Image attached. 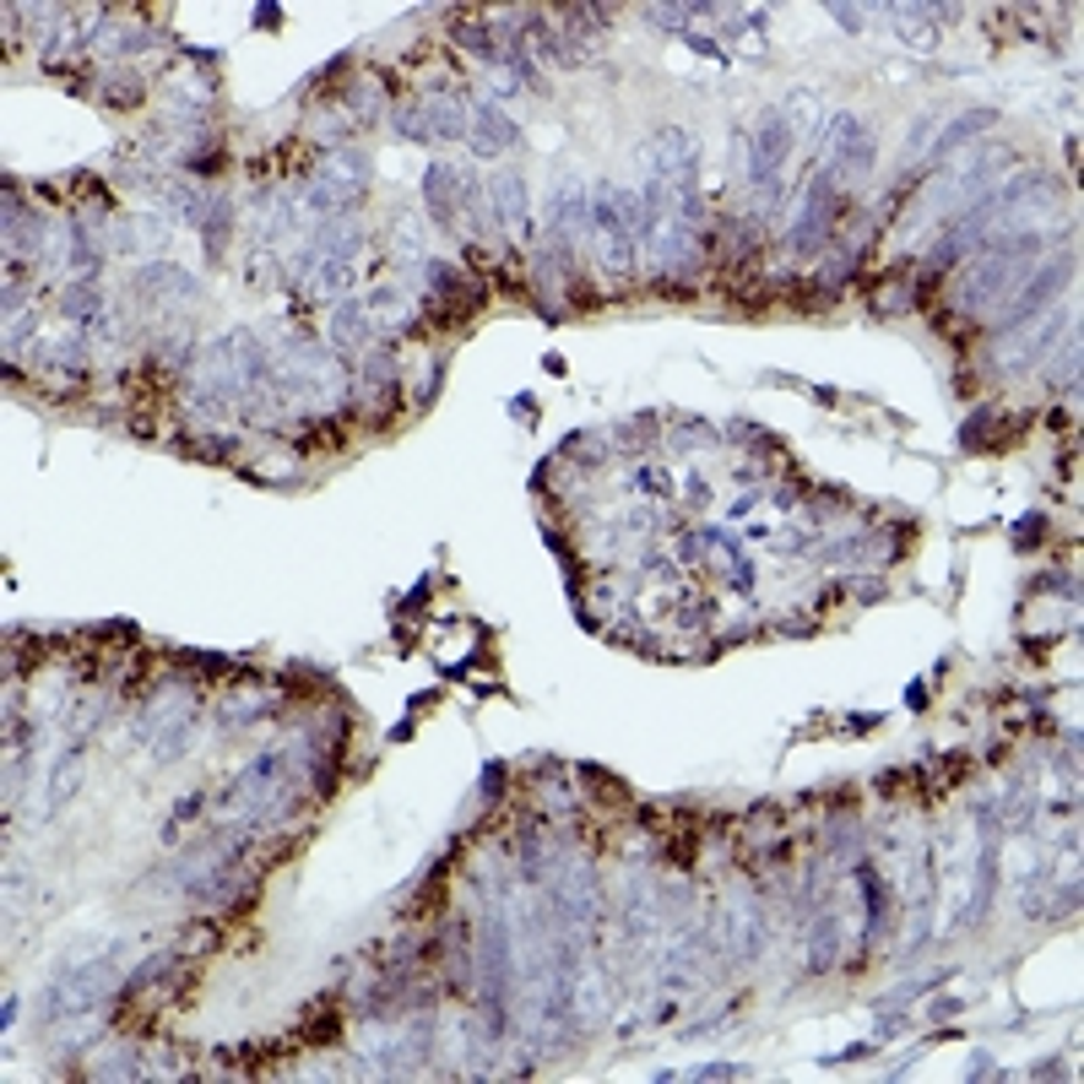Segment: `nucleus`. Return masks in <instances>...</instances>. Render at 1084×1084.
Instances as JSON below:
<instances>
[{
    "label": "nucleus",
    "instance_id": "aec40b11",
    "mask_svg": "<svg viewBox=\"0 0 1084 1084\" xmlns=\"http://www.w3.org/2000/svg\"><path fill=\"white\" fill-rule=\"evenodd\" d=\"M451 39L472 55H483V60H500V22H456Z\"/></svg>",
    "mask_w": 1084,
    "mask_h": 1084
},
{
    "label": "nucleus",
    "instance_id": "393cba45",
    "mask_svg": "<svg viewBox=\"0 0 1084 1084\" xmlns=\"http://www.w3.org/2000/svg\"><path fill=\"white\" fill-rule=\"evenodd\" d=\"M440 385H445V358H434V364H428V375H423V391H417V407H434Z\"/></svg>",
    "mask_w": 1084,
    "mask_h": 1084
},
{
    "label": "nucleus",
    "instance_id": "c9c22d12",
    "mask_svg": "<svg viewBox=\"0 0 1084 1084\" xmlns=\"http://www.w3.org/2000/svg\"><path fill=\"white\" fill-rule=\"evenodd\" d=\"M1057 1074H1063V1068H1057V1057H1046V1063L1031 1068V1080H1057Z\"/></svg>",
    "mask_w": 1084,
    "mask_h": 1084
},
{
    "label": "nucleus",
    "instance_id": "5701e85b",
    "mask_svg": "<svg viewBox=\"0 0 1084 1084\" xmlns=\"http://www.w3.org/2000/svg\"><path fill=\"white\" fill-rule=\"evenodd\" d=\"M1080 380V332H1068V353L1052 358V385H1074Z\"/></svg>",
    "mask_w": 1084,
    "mask_h": 1084
},
{
    "label": "nucleus",
    "instance_id": "b1692460",
    "mask_svg": "<svg viewBox=\"0 0 1084 1084\" xmlns=\"http://www.w3.org/2000/svg\"><path fill=\"white\" fill-rule=\"evenodd\" d=\"M1046 538V515L1042 510H1031V515H1019L1014 521V548H1042Z\"/></svg>",
    "mask_w": 1084,
    "mask_h": 1084
},
{
    "label": "nucleus",
    "instance_id": "2eb2a0df",
    "mask_svg": "<svg viewBox=\"0 0 1084 1084\" xmlns=\"http://www.w3.org/2000/svg\"><path fill=\"white\" fill-rule=\"evenodd\" d=\"M141 293L147 298H168V304H190L196 298V277L190 272H179V266H168V260H158V266H141Z\"/></svg>",
    "mask_w": 1084,
    "mask_h": 1084
},
{
    "label": "nucleus",
    "instance_id": "4468645a",
    "mask_svg": "<svg viewBox=\"0 0 1084 1084\" xmlns=\"http://www.w3.org/2000/svg\"><path fill=\"white\" fill-rule=\"evenodd\" d=\"M851 874H857V889H863V911H868V922H863V944H878V933H884V922H889V884L878 878L874 863H857Z\"/></svg>",
    "mask_w": 1084,
    "mask_h": 1084
},
{
    "label": "nucleus",
    "instance_id": "ddd939ff",
    "mask_svg": "<svg viewBox=\"0 0 1084 1084\" xmlns=\"http://www.w3.org/2000/svg\"><path fill=\"white\" fill-rule=\"evenodd\" d=\"M375 315H369V304L364 298H342L332 315V342L342 353H358V347H369V336H375Z\"/></svg>",
    "mask_w": 1084,
    "mask_h": 1084
},
{
    "label": "nucleus",
    "instance_id": "cd10ccee",
    "mask_svg": "<svg viewBox=\"0 0 1084 1084\" xmlns=\"http://www.w3.org/2000/svg\"><path fill=\"white\" fill-rule=\"evenodd\" d=\"M396 250H402V255H413V260H417V255H423V239H417V223H402V234H396Z\"/></svg>",
    "mask_w": 1084,
    "mask_h": 1084
},
{
    "label": "nucleus",
    "instance_id": "a211bd4d",
    "mask_svg": "<svg viewBox=\"0 0 1084 1084\" xmlns=\"http://www.w3.org/2000/svg\"><path fill=\"white\" fill-rule=\"evenodd\" d=\"M835 955H840V922L830 911H819L814 927H808V976H825L835 965Z\"/></svg>",
    "mask_w": 1084,
    "mask_h": 1084
},
{
    "label": "nucleus",
    "instance_id": "423d86ee",
    "mask_svg": "<svg viewBox=\"0 0 1084 1084\" xmlns=\"http://www.w3.org/2000/svg\"><path fill=\"white\" fill-rule=\"evenodd\" d=\"M1068 272H1074V260H1063V255H1052L1042 272H1031L1019 288L1003 298L998 309H993V332H1008V326H1025V321H1036L1042 309H1052L1057 304V293H1063V283H1068Z\"/></svg>",
    "mask_w": 1084,
    "mask_h": 1084
},
{
    "label": "nucleus",
    "instance_id": "f03ea898",
    "mask_svg": "<svg viewBox=\"0 0 1084 1084\" xmlns=\"http://www.w3.org/2000/svg\"><path fill=\"white\" fill-rule=\"evenodd\" d=\"M1003 174H1008V147H970V152H959V158H949V168L922 190L917 217L922 223H927V217H959L965 207H976Z\"/></svg>",
    "mask_w": 1084,
    "mask_h": 1084
},
{
    "label": "nucleus",
    "instance_id": "6ab92c4d",
    "mask_svg": "<svg viewBox=\"0 0 1084 1084\" xmlns=\"http://www.w3.org/2000/svg\"><path fill=\"white\" fill-rule=\"evenodd\" d=\"M196 234L207 239V250L217 255L228 239H234V201L228 196H211L207 211H201V223H196Z\"/></svg>",
    "mask_w": 1084,
    "mask_h": 1084
},
{
    "label": "nucleus",
    "instance_id": "9d476101",
    "mask_svg": "<svg viewBox=\"0 0 1084 1084\" xmlns=\"http://www.w3.org/2000/svg\"><path fill=\"white\" fill-rule=\"evenodd\" d=\"M461 185H466V174H461L456 164H428V174H423V207H428V217L440 223V228H456V211H461Z\"/></svg>",
    "mask_w": 1084,
    "mask_h": 1084
},
{
    "label": "nucleus",
    "instance_id": "2f4dec72",
    "mask_svg": "<svg viewBox=\"0 0 1084 1084\" xmlns=\"http://www.w3.org/2000/svg\"><path fill=\"white\" fill-rule=\"evenodd\" d=\"M483 792H504V765H500V759L483 770Z\"/></svg>",
    "mask_w": 1084,
    "mask_h": 1084
},
{
    "label": "nucleus",
    "instance_id": "9b49d317",
    "mask_svg": "<svg viewBox=\"0 0 1084 1084\" xmlns=\"http://www.w3.org/2000/svg\"><path fill=\"white\" fill-rule=\"evenodd\" d=\"M987 126H998V109H965L959 120H949V126H938V136H933V164H949V158H959V147H976V136Z\"/></svg>",
    "mask_w": 1084,
    "mask_h": 1084
},
{
    "label": "nucleus",
    "instance_id": "dca6fc26",
    "mask_svg": "<svg viewBox=\"0 0 1084 1084\" xmlns=\"http://www.w3.org/2000/svg\"><path fill=\"white\" fill-rule=\"evenodd\" d=\"M889 17H900L895 33L911 43V49H933V43H938V28H933L927 17H949V6H889Z\"/></svg>",
    "mask_w": 1084,
    "mask_h": 1084
},
{
    "label": "nucleus",
    "instance_id": "f704fd0d",
    "mask_svg": "<svg viewBox=\"0 0 1084 1084\" xmlns=\"http://www.w3.org/2000/svg\"><path fill=\"white\" fill-rule=\"evenodd\" d=\"M959 1008H965L959 998H938L933 1003V1019H949V1014H959Z\"/></svg>",
    "mask_w": 1084,
    "mask_h": 1084
},
{
    "label": "nucleus",
    "instance_id": "412c9836",
    "mask_svg": "<svg viewBox=\"0 0 1084 1084\" xmlns=\"http://www.w3.org/2000/svg\"><path fill=\"white\" fill-rule=\"evenodd\" d=\"M43 364H49V369H66V375H82L87 369L82 336H55V342L43 347Z\"/></svg>",
    "mask_w": 1084,
    "mask_h": 1084
},
{
    "label": "nucleus",
    "instance_id": "0eeeda50",
    "mask_svg": "<svg viewBox=\"0 0 1084 1084\" xmlns=\"http://www.w3.org/2000/svg\"><path fill=\"white\" fill-rule=\"evenodd\" d=\"M1068 321H1063V309L1052 304V309H1042L1036 321H1025V326H1008V332L993 336V347H987V358H993V369H1031L1036 358H1042L1046 347L1057 342V332H1063Z\"/></svg>",
    "mask_w": 1084,
    "mask_h": 1084
},
{
    "label": "nucleus",
    "instance_id": "a878e982",
    "mask_svg": "<svg viewBox=\"0 0 1084 1084\" xmlns=\"http://www.w3.org/2000/svg\"><path fill=\"white\" fill-rule=\"evenodd\" d=\"M683 43H689L694 55H706V60H716V66H727V55H721V43H716V39H700V33H683Z\"/></svg>",
    "mask_w": 1084,
    "mask_h": 1084
},
{
    "label": "nucleus",
    "instance_id": "1a4fd4ad",
    "mask_svg": "<svg viewBox=\"0 0 1084 1084\" xmlns=\"http://www.w3.org/2000/svg\"><path fill=\"white\" fill-rule=\"evenodd\" d=\"M515 141H521V126L504 115L494 98L472 104V130H466V147H472L477 158H500V152H515Z\"/></svg>",
    "mask_w": 1084,
    "mask_h": 1084
},
{
    "label": "nucleus",
    "instance_id": "7ed1b4c3",
    "mask_svg": "<svg viewBox=\"0 0 1084 1084\" xmlns=\"http://www.w3.org/2000/svg\"><path fill=\"white\" fill-rule=\"evenodd\" d=\"M477 970H483V1025L489 1036L510 1031V982H515V949H510V922L489 917L483 922V944H477Z\"/></svg>",
    "mask_w": 1084,
    "mask_h": 1084
},
{
    "label": "nucleus",
    "instance_id": "72a5a7b5",
    "mask_svg": "<svg viewBox=\"0 0 1084 1084\" xmlns=\"http://www.w3.org/2000/svg\"><path fill=\"white\" fill-rule=\"evenodd\" d=\"M190 814H201V797H179V808H174V825H185Z\"/></svg>",
    "mask_w": 1084,
    "mask_h": 1084
},
{
    "label": "nucleus",
    "instance_id": "bb28decb",
    "mask_svg": "<svg viewBox=\"0 0 1084 1084\" xmlns=\"http://www.w3.org/2000/svg\"><path fill=\"white\" fill-rule=\"evenodd\" d=\"M874 1046H878V1042H857V1046H846V1052H830V1057H825V1068H840V1063H857V1057H868Z\"/></svg>",
    "mask_w": 1084,
    "mask_h": 1084
},
{
    "label": "nucleus",
    "instance_id": "20e7f679",
    "mask_svg": "<svg viewBox=\"0 0 1084 1084\" xmlns=\"http://www.w3.org/2000/svg\"><path fill=\"white\" fill-rule=\"evenodd\" d=\"M792 147H797V136H792V126L781 120V109H765L759 126H753V141H749V185H753V196H765L759 211L781 207V190H787L781 174H787Z\"/></svg>",
    "mask_w": 1084,
    "mask_h": 1084
},
{
    "label": "nucleus",
    "instance_id": "f257e3e1",
    "mask_svg": "<svg viewBox=\"0 0 1084 1084\" xmlns=\"http://www.w3.org/2000/svg\"><path fill=\"white\" fill-rule=\"evenodd\" d=\"M1042 245L1046 239L1036 228L1031 234H993V239H982L976 260L959 272V283H955V309L959 315H993L1003 298L1031 277Z\"/></svg>",
    "mask_w": 1084,
    "mask_h": 1084
},
{
    "label": "nucleus",
    "instance_id": "c85d7f7f",
    "mask_svg": "<svg viewBox=\"0 0 1084 1084\" xmlns=\"http://www.w3.org/2000/svg\"><path fill=\"white\" fill-rule=\"evenodd\" d=\"M830 17L846 28V33H857V28H863V6H830Z\"/></svg>",
    "mask_w": 1084,
    "mask_h": 1084
},
{
    "label": "nucleus",
    "instance_id": "c756f323",
    "mask_svg": "<svg viewBox=\"0 0 1084 1084\" xmlns=\"http://www.w3.org/2000/svg\"><path fill=\"white\" fill-rule=\"evenodd\" d=\"M743 1068L738 1063H706V1068H694V1080H738Z\"/></svg>",
    "mask_w": 1084,
    "mask_h": 1084
},
{
    "label": "nucleus",
    "instance_id": "39448f33",
    "mask_svg": "<svg viewBox=\"0 0 1084 1084\" xmlns=\"http://www.w3.org/2000/svg\"><path fill=\"white\" fill-rule=\"evenodd\" d=\"M846 217V185L835 179L830 168H819L802 190V211L792 223V250L797 255H819L835 239V223Z\"/></svg>",
    "mask_w": 1084,
    "mask_h": 1084
},
{
    "label": "nucleus",
    "instance_id": "7c9ffc66",
    "mask_svg": "<svg viewBox=\"0 0 1084 1084\" xmlns=\"http://www.w3.org/2000/svg\"><path fill=\"white\" fill-rule=\"evenodd\" d=\"M970 1080H998V1068H993V1057H987V1052H976V1063H970Z\"/></svg>",
    "mask_w": 1084,
    "mask_h": 1084
},
{
    "label": "nucleus",
    "instance_id": "f3484780",
    "mask_svg": "<svg viewBox=\"0 0 1084 1084\" xmlns=\"http://www.w3.org/2000/svg\"><path fill=\"white\" fill-rule=\"evenodd\" d=\"M60 309H66V321L104 326V288H98V277H77L71 288L60 293Z\"/></svg>",
    "mask_w": 1084,
    "mask_h": 1084
},
{
    "label": "nucleus",
    "instance_id": "f8f14e48",
    "mask_svg": "<svg viewBox=\"0 0 1084 1084\" xmlns=\"http://www.w3.org/2000/svg\"><path fill=\"white\" fill-rule=\"evenodd\" d=\"M423 109V120H428V136L434 141H466V130H472V109L461 104L456 92H434L428 104H417Z\"/></svg>",
    "mask_w": 1084,
    "mask_h": 1084
},
{
    "label": "nucleus",
    "instance_id": "6e6552de",
    "mask_svg": "<svg viewBox=\"0 0 1084 1084\" xmlns=\"http://www.w3.org/2000/svg\"><path fill=\"white\" fill-rule=\"evenodd\" d=\"M489 211H494V228L500 234H526L532 228V196H526V179L515 168H500L494 185H489Z\"/></svg>",
    "mask_w": 1084,
    "mask_h": 1084
},
{
    "label": "nucleus",
    "instance_id": "4be33fe9",
    "mask_svg": "<svg viewBox=\"0 0 1084 1084\" xmlns=\"http://www.w3.org/2000/svg\"><path fill=\"white\" fill-rule=\"evenodd\" d=\"M629 483H634L646 500H668V494H672V472H662V466H640Z\"/></svg>",
    "mask_w": 1084,
    "mask_h": 1084
},
{
    "label": "nucleus",
    "instance_id": "e433bc0d",
    "mask_svg": "<svg viewBox=\"0 0 1084 1084\" xmlns=\"http://www.w3.org/2000/svg\"><path fill=\"white\" fill-rule=\"evenodd\" d=\"M0 1025H6V1031L17 1025V998H6V1003H0Z\"/></svg>",
    "mask_w": 1084,
    "mask_h": 1084
},
{
    "label": "nucleus",
    "instance_id": "473e14b6",
    "mask_svg": "<svg viewBox=\"0 0 1084 1084\" xmlns=\"http://www.w3.org/2000/svg\"><path fill=\"white\" fill-rule=\"evenodd\" d=\"M683 489H689V504H710V483H706V477H689Z\"/></svg>",
    "mask_w": 1084,
    "mask_h": 1084
}]
</instances>
